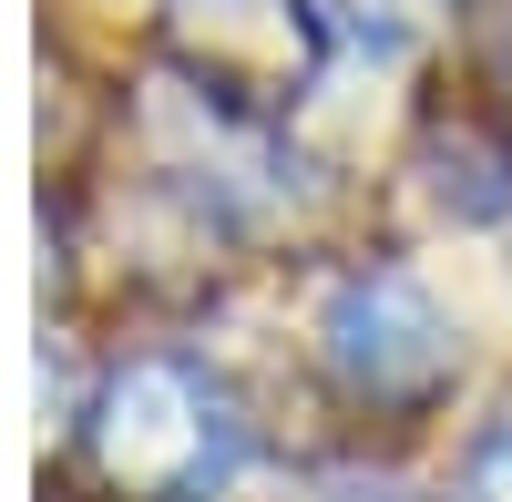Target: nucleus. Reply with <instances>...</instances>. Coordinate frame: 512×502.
Returning <instances> with one entry per match:
<instances>
[{"mask_svg":"<svg viewBox=\"0 0 512 502\" xmlns=\"http://www.w3.org/2000/svg\"><path fill=\"white\" fill-rule=\"evenodd\" d=\"M328 369L349 380L359 400H431L441 390V369H451V339H441V318L431 298H420L410 277H349L328 298Z\"/></svg>","mask_w":512,"mask_h":502,"instance_id":"f257e3e1","label":"nucleus"}]
</instances>
